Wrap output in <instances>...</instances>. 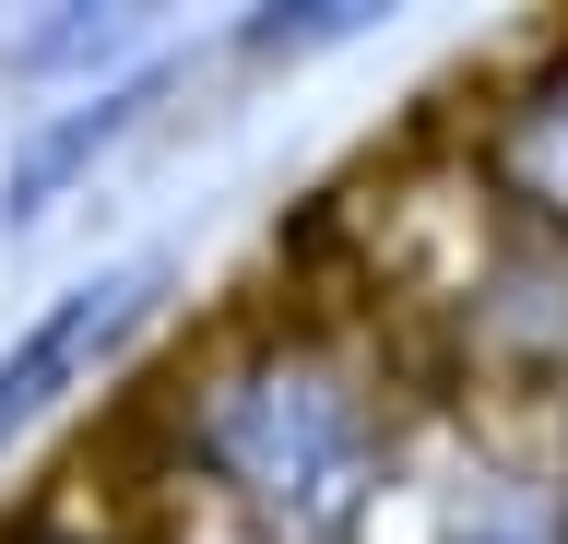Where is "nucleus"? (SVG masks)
I'll return each mask as SVG.
<instances>
[{"instance_id": "f257e3e1", "label": "nucleus", "mask_w": 568, "mask_h": 544, "mask_svg": "<svg viewBox=\"0 0 568 544\" xmlns=\"http://www.w3.org/2000/svg\"><path fill=\"white\" fill-rule=\"evenodd\" d=\"M178 450L273 544H344L367 521V497H379L390 427H379V391L320 331H248L237 356H213L190 379Z\"/></svg>"}, {"instance_id": "f03ea898", "label": "nucleus", "mask_w": 568, "mask_h": 544, "mask_svg": "<svg viewBox=\"0 0 568 544\" xmlns=\"http://www.w3.org/2000/svg\"><path fill=\"white\" fill-rule=\"evenodd\" d=\"M154 296H166V260H119V273H83V285L48 296V308L12 331V356H0V450L48 427V414L154 320Z\"/></svg>"}, {"instance_id": "7ed1b4c3", "label": "nucleus", "mask_w": 568, "mask_h": 544, "mask_svg": "<svg viewBox=\"0 0 568 544\" xmlns=\"http://www.w3.org/2000/svg\"><path fill=\"white\" fill-rule=\"evenodd\" d=\"M486 189L532 237H568V48H545L486 119Z\"/></svg>"}, {"instance_id": "20e7f679", "label": "nucleus", "mask_w": 568, "mask_h": 544, "mask_svg": "<svg viewBox=\"0 0 568 544\" xmlns=\"http://www.w3.org/2000/svg\"><path fill=\"white\" fill-rule=\"evenodd\" d=\"M154 83H166V72H119L106 95H83L71 119H48V131L24 143V166H12V202H0V214H12V225H36L48 202H60V178H83V166H95V154L119 143L142 107H154Z\"/></svg>"}, {"instance_id": "39448f33", "label": "nucleus", "mask_w": 568, "mask_h": 544, "mask_svg": "<svg viewBox=\"0 0 568 544\" xmlns=\"http://www.w3.org/2000/svg\"><path fill=\"white\" fill-rule=\"evenodd\" d=\"M450 544H568V497L532 485V473H486L450 509Z\"/></svg>"}, {"instance_id": "423d86ee", "label": "nucleus", "mask_w": 568, "mask_h": 544, "mask_svg": "<svg viewBox=\"0 0 568 544\" xmlns=\"http://www.w3.org/2000/svg\"><path fill=\"white\" fill-rule=\"evenodd\" d=\"M12 544H142V533H119V521H24Z\"/></svg>"}, {"instance_id": "0eeeda50", "label": "nucleus", "mask_w": 568, "mask_h": 544, "mask_svg": "<svg viewBox=\"0 0 568 544\" xmlns=\"http://www.w3.org/2000/svg\"><path fill=\"white\" fill-rule=\"evenodd\" d=\"M557 497H568V485H557Z\"/></svg>"}]
</instances>
